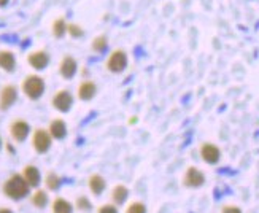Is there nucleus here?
I'll return each instance as SVG.
<instances>
[{"instance_id": "obj_10", "label": "nucleus", "mask_w": 259, "mask_h": 213, "mask_svg": "<svg viewBox=\"0 0 259 213\" xmlns=\"http://www.w3.org/2000/svg\"><path fill=\"white\" fill-rule=\"evenodd\" d=\"M201 155L204 157V161L208 164H215L220 161V150L215 147L212 143H205L201 148Z\"/></svg>"}, {"instance_id": "obj_18", "label": "nucleus", "mask_w": 259, "mask_h": 213, "mask_svg": "<svg viewBox=\"0 0 259 213\" xmlns=\"http://www.w3.org/2000/svg\"><path fill=\"white\" fill-rule=\"evenodd\" d=\"M128 188L123 186V185H118L116 188L113 190V200L116 204H123L126 199H128Z\"/></svg>"}, {"instance_id": "obj_7", "label": "nucleus", "mask_w": 259, "mask_h": 213, "mask_svg": "<svg viewBox=\"0 0 259 213\" xmlns=\"http://www.w3.org/2000/svg\"><path fill=\"white\" fill-rule=\"evenodd\" d=\"M16 97H18V91L15 86H11V84L10 86H5L2 89V94H0V108H2V110L10 108L15 103Z\"/></svg>"}, {"instance_id": "obj_9", "label": "nucleus", "mask_w": 259, "mask_h": 213, "mask_svg": "<svg viewBox=\"0 0 259 213\" xmlns=\"http://www.w3.org/2000/svg\"><path fill=\"white\" fill-rule=\"evenodd\" d=\"M27 60H29V64L34 67V69L41 70V69H45L48 64H50V56H48L45 51H35L27 58Z\"/></svg>"}, {"instance_id": "obj_28", "label": "nucleus", "mask_w": 259, "mask_h": 213, "mask_svg": "<svg viewBox=\"0 0 259 213\" xmlns=\"http://www.w3.org/2000/svg\"><path fill=\"white\" fill-rule=\"evenodd\" d=\"M0 213H13V212L8 210V209H0Z\"/></svg>"}, {"instance_id": "obj_27", "label": "nucleus", "mask_w": 259, "mask_h": 213, "mask_svg": "<svg viewBox=\"0 0 259 213\" xmlns=\"http://www.w3.org/2000/svg\"><path fill=\"white\" fill-rule=\"evenodd\" d=\"M222 213H242L237 207H226L224 210H222Z\"/></svg>"}, {"instance_id": "obj_6", "label": "nucleus", "mask_w": 259, "mask_h": 213, "mask_svg": "<svg viewBox=\"0 0 259 213\" xmlns=\"http://www.w3.org/2000/svg\"><path fill=\"white\" fill-rule=\"evenodd\" d=\"M204 181H205V176L201 172V170H197L196 167H189L186 170L185 174V185L186 186H191V188H197L204 185Z\"/></svg>"}, {"instance_id": "obj_29", "label": "nucleus", "mask_w": 259, "mask_h": 213, "mask_svg": "<svg viewBox=\"0 0 259 213\" xmlns=\"http://www.w3.org/2000/svg\"><path fill=\"white\" fill-rule=\"evenodd\" d=\"M8 3V0H0V7H5Z\"/></svg>"}, {"instance_id": "obj_19", "label": "nucleus", "mask_w": 259, "mask_h": 213, "mask_svg": "<svg viewBox=\"0 0 259 213\" xmlns=\"http://www.w3.org/2000/svg\"><path fill=\"white\" fill-rule=\"evenodd\" d=\"M54 213H72V205L65 199H56L53 205Z\"/></svg>"}, {"instance_id": "obj_11", "label": "nucleus", "mask_w": 259, "mask_h": 213, "mask_svg": "<svg viewBox=\"0 0 259 213\" xmlns=\"http://www.w3.org/2000/svg\"><path fill=\"white\" fill-rule=\"evenodd\" d=\"M75 74H76V60L70 56H65L61 62V75L69 80V78H72Z\"/></svg>"}, {"instance_id": "obj_20", "label": "nucleus", "mask_w": 259, "mask_h": 213, "mask_svg": "<svg viewBox=\"0 0 259 213\" xmlns=\"http://www.w3.org/2000/svg\"><path fill=\"white\" fill-rule=\"evenodd\" d=\"M107 45H108L107 37H105V35H100V37L94 39V41H92V50H94V51H97V53H100V51H104V50H105Z\"/></svg>"}, {"instance_id": "obj_15", "label": "nucleus", "mask_w": 259, "mask_h": 213, "mask_svg": "<svg viewBox=\"0 0 259 213\" xmlns=\"http://www.w3.org/2000/svg\"><path fill=\"white\" fill-rule=\"evenodd\" d=\"M24 178L27 180V183L31 186H38L40 185V172L37 167L34 166H27L24 170Z\"/></svg>"}, {"instance_id": "obj_5", "label": "nucleus", "mask_w": 259, "mask_h": 213, "mask_svg": "<svg viewBox=\"0 0 259 213\" xmlns=\"http://www.w3.org/2000/svg\"><path fill=\"white\" fill-rule=\"evenodd\" d=\"M51 147V134H48L43 129L35 131L34 134V148L38 151V153H46Z\"/></svg>"}, {"instance_id": "obj_13", "label": "nucleus", "mask_w": 259, "mask_h": 213, "mask_svg": "<svg viewBox=\"0 0 259 213\" xmlns=\"http://www.w3.org/2000/svg\"><path fill=\"white\" fill-rule=\"evenodd\" d=\"M95 91H97V88H95L94 83L84 81L80 84V88H78V96H80L81 100H91L95 96Z\"/></svg>"}, {"instance_id": "obj_12", "label": "nucleus", "mask_w": 259, "mask_h": 213, "mask_svg": "<svg viewBox=\"0 0 259 213\" xmlns=\"http://www.w3.org/2000/svg\"><path fill=\"white\" fill-rule=\"evenodd\" d=\"M16 67V59L11 51H0V69L5 72H13Z\"/></svg>"}, {"instance_id": "obj_26", "label": "nucleus", "mask_w": 259, "mask_h": 213, "mask_svg": "<svg viewBox=\"0 0 259 213\" xmlns=\"http://www.w3.org/2000/svg\"><path fill=\"white\" fill-rule=\"evenodd\" d=\"M78 207H80V209H89V207H91V204H89V200L86 199V197H80L78 199Z\"/></svg>"}, {"instance_id": "obj_22", "label": "nucleus", "mask_w": 259, "mask_h": 213, "mask_svg": "<svg viewBox=\"0 0 259 213\" xmlns=\"http://www.w3.org/2000/svg\"><path fill=\"white\" fill-rule=\"evenodd\" d=\"M46 185L50 190H57V188L61 186V178H59L56 174H50L46 176Z\"/></svg>"}, {"instance_id": "obj_14", "label": "nucleus", "mask_w": 259, "mask_h": 213, "mask_svg": "<svg viewBox=\"0 0 259 213\" xmlns=\"http://www.w3.org/2000/svg\"><path fill=\"white\" fill-rule=\"evenodd\" d=\"M50 134H51V137L61 140L67 136V126H65L62 119H54L50 126Z\"/></svg>"}, {"instance_id": "obj_16", "label": "nucleus", "mask_w": 259, "mask_h": 213, "mask_svg": "<svg viewBox=\"0 0 259 213\" xmlns=\"http://www.w3.org/2000/svg\"><path fill=\"white\" fill-rule=\"evenodd\" d=\"M89 188L94 194H102V191L105 190V180L100 175H92L89 178Z\"/></svg>"}, {"instance_id": "obj_2", "label": "nucleus", "mask_w": 259, "mask_h": 213, "mask_svg": "<svg viewBox=\"0 0 259 213\" xmlns=\"http://www.w3.org/2000/svg\"><path fill=\"white\" fill-rule=\"evenodd\" d=\"M22 91L26 93L29 99H40L45 93V81L37 75H31L22 83Z\"/></svg>"}, {"instance_id": "obj_23", "label": "nucleus", "mask_w": 259, "mask_h": 213, "mask_svg": "<svg viewBox=\"0 0 259 213\" xmlns=\"http://www.w3.org/2000/svg\"><path fill=\"white\" fill-rule=\"evenodd\" d=\"M67 32L72 35V37H75V39H78V37H83V29L80 27V26H76V24H69L67 26Z\"/></svg>"}, {"instance_id": "obj_4", "label": "nucleus", "mask_w": 259, "mask_h": 213, "mask_svg": "<svg viewBox=\"0 0 259 213\" xmlns=\"http://www.w3.org/2000/svg\"><path fill=\"white\" fill-rule=\"evenodd\" d=\"M53 105L54 108H57L59 112H69L72 105H74V97L69 93V91H59V93L54 96L53 99Z\"/></svg>"}, {"instance_id": "obj_25", "label": "nucleus", "mask_w": 259, "mask_h": 213, "mask_svg": "<svg viewBox=\"0 0 259 213\" xmlns=\"http://www.w3.org/2000/svg\"><path fill=\"white\" fill-rule=\"evenodd\" d=\"M99 213H118V210L114 205H104V207H100Z\"/></svg>"}, {"instance_id": "obj_21", "label": "nucleus", "mask_w": 259, "mask_h": 213, "mask_svg": "<svg viewBox=\"0 0 259 213\" xmlns=\"http://www.w3.org/2000/svg\"><path fill=\"white\" fill-rule=\"evenodd\" d=\"M32 202H34V205H37V207H45L46 202H48L46 193H45V191H37V193L34 194Z\"/></svg>"}, {"instance_id": "obj_24", "label": "nucleus", "mask_w": 259, "mask_h": 213, "mask_svg": "<svg viewBox=\"0 0 259 213\" xmlns=\"http://www.w3.org/2000/svg\"><path fill=\"white\" fill-rule=\"evenodd\" d=\"M126 213H147V207L142 202H134L129 205V209Z\"/></svg>"}, {"instance_id": "obj_17", "label": "nucleus", "mask_w": 259, "mask_h": 213, "mask_svg": "<svg viewBox=\"0 0 259 213\" xmlns=\"http://www.w3.org/2000/svg\"><path fill=\"white\" fill-rule=\"evenodd\" d=\"M65 32H67V24H65V21L62 19V18H59V19L54 21L53 24V34H54V37H57V39H61L65 35Z\"/></svg>"}, {"instance_id": "obj_3", "label": "nucleus", "mask_w": 259, "mask_h": 213, "mask_svg": "<svg viewBox=\"0 0 259 213\" xmlns=\"http://www.w3.org/2000/svg\"><path fill=\"white\" fill-rule=\"evenodd\" d=\"M128 67V54L123 50H116L110 54V58L107 60V69L113 72V74H119Z\"/></svg>"}, {"instance_id": "obj_1", "label": "nucleus", "mask_w": 259, "mask_h": 213, "mask_svg": "<svg viewBox=\"0 0 259 213\" xmlns=\"http://www.w3.org/2000/svg\"><path fill=\"white\" fill-rule=\"evenodd\" d=\"M29 185L27 183V180L24 178V176L21 175H13L11 178L5 183L3 186V191L5 194H7L8 197L11 199H22V197H26L27 196V193H29Z\"/></svg>"}, {"instance_id": "obj_8", "label": "nucleus", "mask_w": 259, "mask_h": 213, "mask_svg": "<svg viewBox=\"0 0 259 213\" xmlns=\"http://www.w3.org/2000/svg\"><path fill=\"white\" fill-rule=\"evenodd\" d=\"M29 131H31V127H29L26 121H15V123L11 124V136H13V138L18 140V142H24L29 136Z\"/></svg>"}]
</instances>
